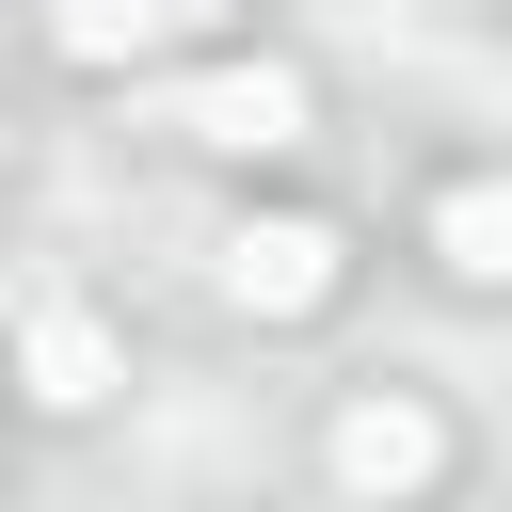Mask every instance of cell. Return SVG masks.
Masks as SVG:
<instances>
[{
    "mask_svg": "<svg viewBox=\"0 0 512 512\" xmlns=\"http://www.w3.org/2000/svg\"><path fill=\"white\" fill-rule=\"evenodd\" d=\"M320 464H336V496L416 512V496L448 480V416H432L416 384H352V400H336V432H320Z\"/></svg>",
    "mask_w": 512,
    "mask_h": 512,
    "instance_id": "obj_1",
    "label": "cell"
},
{
    "mask_svg": "<svg viewBox=\"0 0 512 512\" xmlns=\"http://www.w3.org/2000/svg\"><path fill=\"white\" fill-rule=\"evenodd\" d=\"M160 128L176 144H224V160H288L304 128H320V96H304V64H208V80H160Z\"/></svg>",
    "mask_w": 512,
    "mask_h": 512,
    "instance_id": "obj_2",
    "label": "cell"
},
{
    "mask_svg": "<svg viewBox=\"0 0 512 512\" xmlns=\"http://www.w3.org/2000/svg\"><path fill=\"white\" fill-rule=\"evenodd\" d=\"M336 272H352V240H336V224H304V208H256V224H224V240H208V288H224L240 320H320V304H336Z\"/></svg>",
    "mask_w": 512,
    "mask_h": 512,
    "instance_id": "obj_3",
    "label": "cell"
},
{
    "mask_svg": "<svg viewBox=\"0 0 512 512\" xmlns=\"http://www.w3.org/2000/svg\"><path fill=\"white\" fill-rule=\"evenodd\" d=\"M16 368H32V416H96V400L128 384L112 320H80L64 288H32V320H16Z\"/></svg>",
    "mask_w": 512,
    "mask_h": 512,
    "instance_id": "obj_4",
    "label": "cell"
},
{
    "mask_svg": "<svg viewBox=\"0 0 512 512\" xmlns=\"http://www.w3.org/2000/svg\"><path fill=\"white\" fill-rule=\"evenodd\" d=\"M160 32H176V0H48V48H64V64H96V80L160 64Z\"/></svg>",
    "mask_w": 512,
    "mask_h": 512,
    "instance_id": "obj_5",
    "label": "cell"
},
{
    "mask_svg": "<svg viewBox=\"0 0 512 512\" xmlns=\"http://www.w3.org/2000/svg\"><path fill=\"white\" fill-rule=\"evenodd\" d=\"M432 256L464 288H512V176H448L432 192Z\"/></svg>",
    "mask_w": 512,
    "mask_h": 512,
    "instance_id": "obj_6",
    "label": "cell"
},
{
    "mask_svg": "<svg viewBox=\"0 0 512 512\" xmlns=\"http://www.w3.org/2000/svg\"><path fill=\"white\" fill-rule=\"evenodd\" d=\"M176 16H224V0H176Z\"/></svg>",
    "mask_w": 512,
    "mask_h": 512,
    "instance_id": "obj_7",
    "label": "cell"
}]
</instances>
